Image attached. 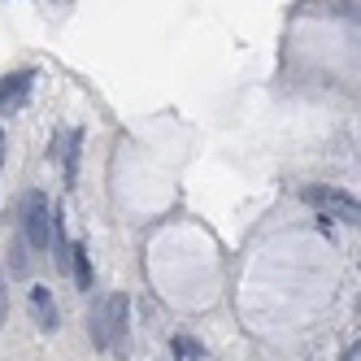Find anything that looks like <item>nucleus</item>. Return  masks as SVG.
Listing matches in <instances>:
<instances>
[{
    "label": "nucleus",
    "mask_w": 361,
    "mask_h": 361,
    "mask_svg": "<svg viewBox=\"0 0 361 361\" xmlns=\"http://www.w3.org/2000/svg\"><path fill=\"white\" fill-rule=\"evenodd\" d=\"M22 240L31 252H48L53 248V204L39 188H31L22 196Z\"/></svg>",
    "instance_id": "1"
},
{
    "label": "nucleus",
    "mask_w": 361,
    "mask_h": 361,
    "mask_svg": "<svg viewBox=\"0 0 361 361\" xmlns=\"http://www.w3.org/2000/svg\"><path fill=\"white\" fill-rule=\"evenodd\" d=\"M100 331H105V344L118 357H131V296L114 292L100 305Z\"/></svg>",
    "instance_id": "2"
},
{
    "label": "nucleus",
    "mask_w": 361,
    "mask_h": 361,
    "mask_svg": "<svg viewBox=\"0 0 361 361\" xmlns=\"http://www.w3.org/2000/svg\"><path fill=\"white\" fill-rule=\"evenodd\" d=\"M300 196H305L309 204H318V209L335 214L340 222H357V218H361L357 196H348V192H340V188H300Z\"/></svg>",
    "instance_id": "3"
},
{
    "label": "nucleus",
    "mask_w": 361,
    "mask_h": 361,
    "mask_svg": "<svg viewBox=\"0 0 361 361\" xmlns=\"http://www.w3.org/2000/svg\"><path fill=\"white\" fill-rule=\"evenodd\" d=\"M31 87H35V70L5 74V79H0V114H13V109H22V100L31 96Z\"/></svg>",
    "instance_id": "4"
},
{
    "label": "nucleus",
    "mask_w": 361,
    "mask_h": 361,
    "mask_svg": "<svg viewBox=\"0 0 361 361\" xmlns=\"http://www.w3.org/2000/svg\"><path fill=\"white\" fill-rule=\"evenodd\" d=\"M27 305H31V318L39 322V331H48V335H53V331L61 326V314H57V300H53V292H48L44 283H35V288L27 292Z\"/></svg>",
    "instance_id": "5"
},
{
    "label": "nucleus",
    "mask_w": 361,
    "mask_h": 361,
    "mask_svg": "<svg viewBox=\"0 0 361 361\" xmlns=\"http://www.w3.org/2000/svg\"><path fill=\"white\" fill-rule=\"evenodd\" d=\"M79 148H83V131L74 126V131L66 135V188L74 192V183H79Z\"/></svg>",
    "instance_id": "6"
},
{
    "label": "nucleus",
    "mask_w": 361,
    "mask_h": 361,
    "mask_svg": "<svg viewBox=\"0 0 361 361\" xmlns=\"http://www.w3.org/2000/svg\"><path fill=\"white\" fill-rule=\"evenodd\" d=\"M70 257H74V262L66 266V274H74L79 292H87V288H92V262H87V248H83V244H74V248H70Z\"/></svg>",
    "instance_id": "7"
},
{
    "label": "nucleus",
    "mask_w": 361,
    "mask_h": 361,
    "mask_svg": "<svg viewBox=\"0 0 361 361\" xmlns=\"http://www.w3.org/2000/svg\"><path fill=\"white\" fill-rule=\"evenodd\" d=\"M170 348H174L178 361H209V348H204L200 340H192V335H174Z\"/></svg>",
    "instance_id": "8"
},
{
    "label": "nucleus",
    "mask_w": 361,
    "mask_h": 361,
    "mask_svg": "<svg viewBox=\"0 0 361 361\" xmlns=\"http://www.w3.org/2000/svg\"><path fill=\"white\" fill-rule=\"evenodd\" d=\"M27 252H31V248H27V240H22V235L9 244V274H13V279H27V274H31V257H27Z\"/></svg>",
    "instance_id": "9"
},
{
    "label": "nucleus",
    "mask_w": 361,
    "mask_h": 361,
    "mask_svg": "<svg viewBox=\"0 0 361 361\" xmlns=\"http://www.w3.org/2000/svg\"><path fill=\"white\" fill-rule=\"evenodd\" d=\"M9 318V292H5V274H0V326Z\"/></svg>",
    "instance_id": "10"
},
{
    "label": "nucleus",
    "mask_w": 361,
    "mask_h": 361,
    "mask_svg": "<svg viewBox=\"0 0 361 361\" xmlns=\"http://www.w3.org/2000/svg\"><path fill=\"white\" fill-rule=\"evenodd\" d=\"M0 166H5V126H0Z\"/></svg>",
    "instance_id": "11"
},
{
    "label": "nucleus",
    "mask_w": 361,
    "mask_h": 361,
    "mask_svg": "<svg viewBox=\"0 0 361 361\" xmlns=\"http://www.w3.org/2000/svg\"><path fill=\"white\" fill-rule=\"evenodd\" d=\"M344 361H357V344H353V348H348V353H344Z\"/></svg>",
    "instance_id": "12"
}]
</instances>
